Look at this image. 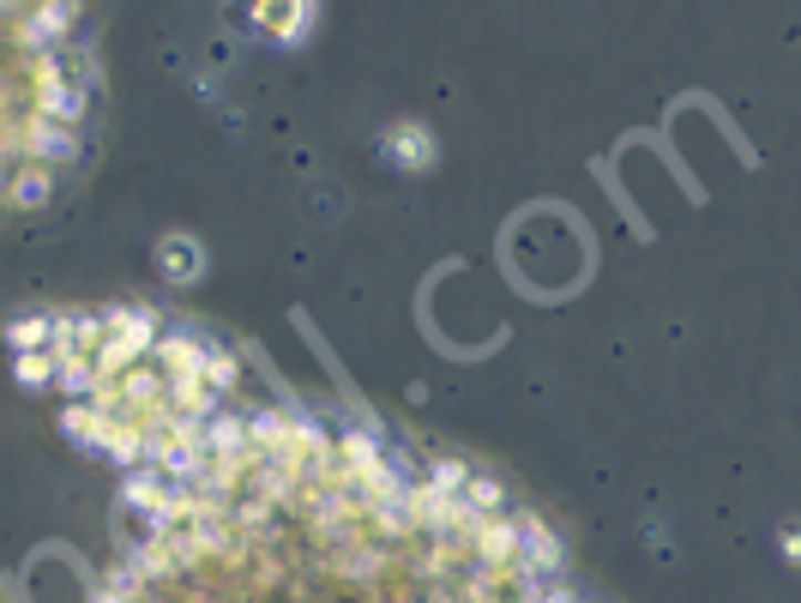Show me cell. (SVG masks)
<instances>
[{
  "label": "cell",
  "mask_w": 801,
  "mask_h": 603,
  "mask_svg": "<svg viewBox=\"0 0 801 603\" xmlns=\"http://www.w3.org/2000/svg\"><path fill=\"white\" fill-rule=\"evenodd\" d=\"M140 543L96 603H585L494 477L404 459L374 422L289 410L187 477L133 471Z\"/></svg>",
  "instance_id": "cell-1"
}]
</instances>
